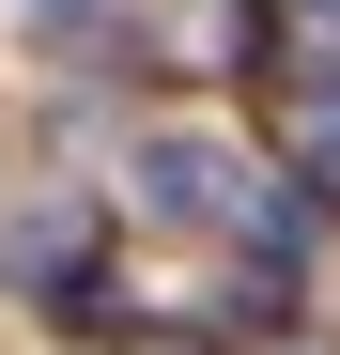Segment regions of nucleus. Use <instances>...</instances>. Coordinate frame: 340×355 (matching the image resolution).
<instances>
[{
  "label": "nucleus",
  "instance_id": "nucleus-2",
  "mask_svg": "<svg viewBox=\"0 0 340 355\" xmlns=\"http://www.w3.org/2000/svg\"><path fill=\"white\" fill-rule=\"evenodd\" d=\"M31 31L62 46V62H155V16H139V0H31Z\"/></svg>",
  "mask_w": 340,
  "mask_h": 355
},
{
  "label": "nucleus",
  "instance_id": "nucleus-1",
  "mask_svg": "<svg viewBox=\"0 0 340 355\" xmlns=\"http://www.w3.org/2000/svg\"><path fill=\"white\" fill-rule=\"evenodd\" d=\"M124 201L155 216V232H248V170L232 155H216V139H186V124H170V139H139V170H124Z\"/></svg>",
  "mask_w": 340,
  "mask_h": 355
},
{
  "label": "nucleus",
  "instance_id": "nucleus-6",
  "mask_svg": "<svg viewBox=\"0 0 340 355\" xmlns=\"http://www.w3.org/2000/svg\"><path fill=\"white\" fill-rule=\"evenodd\" d=\"M124 355H216V340H186V324H139V340H124Z\"/></svg>",
  "mask_w": 340,
  "mask_h": 355
},
{
  "label": "nucleus",
  "instance_id": "nucleus-5",
  "mask_svg": "<svg viewBox=\"0 0 340 355\" xmlns=\"http://www.w3.org/2000/svg\"><path fill=\"white\" fill-rule=\"evenodd\" d=\"M278 155H294V201L340 216V93H294V108H278Z\"/></svg>",
  "mask_w": 340,
  "mask_h": 355
},
{
  "label": "nucleus",
  "instance_id": "nucleus-3",
  "mask_svg": "<svg viewBox=\"0 0 340 355\" xmlns=\"http://www.w3.org/2000/svg\"><path fill=\"white\" fill-rule=\"evenodd\" d=\"M248 62H278V108L340 93V0H278V46H248Z\"/></svg>",
  "mask_w": 340,
  "mask_h": 355
},
{
  "label": "nucleus",
  "instance_id": "nucleus-4",
  "mask_svg": "<svg viewBox=\"0 0 340 355\" xmlns=\"http://www.w3.org/2000/svg\"><path fill=\"white\" fill-rule=\"evenodd\" d=\"M31 309H46V324H78V340H139V293H124V278H108L93 248H78L62 278H46V293H31Z\"/></svg>",
  "mask_w": 340,
  "mask_h": 355
}]
</instances>
